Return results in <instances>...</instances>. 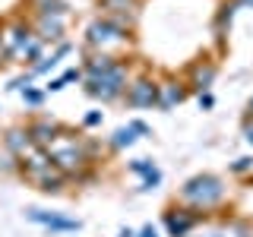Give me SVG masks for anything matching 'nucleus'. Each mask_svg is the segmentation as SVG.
Masks as SVG:
<instances>
[{
  "instance_id": "1",
  "label": "nucleus",
  "mask_w": 253,
  "mask_h": 237,
  "mask_svg": "<svg viewBox=\"0 0 253 237\" xmlns=\"http://www.w3.org/2000/svg\"><path fill=\"white\" fill-rule=\"evenodd\" d=\"M225 196H228L225 180H221L218 174L203 171V174H193V177L180 187L177 199L193 212H209V209H215V205L225 202Z\"/></svg>"
},
{
  "instance_id": "2",
  "label": "nucleus",
  "mask_w": 253,
  "mask_h": 237,
  "mask_svg": "<svg viewBox=\"0 0 253 237\" xmlns=\"http://www.w3.org/2000/svg\"><path fill=\"white\" fill-rule=\"evenodd\" d=\"M47 158L54 161V168H57L60 174H67V177H83L85 168L92 164V155L89 149L83 146V139L73 136L70 130H60L57 139L51 142V146L44 149Z\"/></svg>"
},
{
  "instance_id": "3",
  "label": "nucleus",
  "mask_w": 253,
  "mask_h": 237,
  "mask_svg": "<svg viewBox=\"0 0 253 237\" xmlns=\"http://www.w3.org/2000/svg\"><path fill=\"white\" fill-rule=\"evenodd\" d=\"M22 177L29 184H35L42 193H60L63 184H67V174H60L54 168V161L47 158L44 149H32V152L22 158Z\"/></svg>"
},
{
  "instance_id": "4",
  "label": "nucleus",
  "mask_w": 253,
  "mask_h": 237,
  "mask_svg": "<svg viewBox=\"0 0 253 237\" xmlns=\"http://www.w3.org/2000/svg\"><path fill=\"white\" fill-rule=\"evenodd\" d=\"M85 44H89L95 54H111V57H117L121 51L130 47V32L114 26L108 16H98V19H92L89 26H85Z\"/></svg>"
},
{
  "instance_id": "5",
  "label": "nucleus",
  "mask_w": 253,
  "mask_h": 237,
  "mask_svg": "<svg viewBox=\"0 0 253 237\" xmlns=\"http://www.w3.org/2000/svg\"><path fill=\"white\" fill-rule=\"evenodd\" d=\"M83 82H85V92L92 95V98H98L101 105H108V101H117V98H124V92H126V63H114L111 70H105V73H92V76H83Z\"/></svg>"
},
{
  "instance_id": "6",
  "label": "nucleus",
  "mask_w": 253,
  "mask_h": 237,
  "mask_svg": "<svg viewBox=\"0 0 253 237\" xmlns=\"http://www.w3.org/2000/svg\"><path fill=\"white\" fill-rule=\"evenodd\" d=\"M124 101L130 108H155L158 105V85H155V79L152 76H136V79H130L126 82V92H124Z\"/></svg>"
},
{
  "instance_id": "7",
  "label": "nucleus",
  "mask_w": 253,
  "mask_h": 237,
  "mask_svg": "<svg viewBox=\"0 0 253 237\" xmlns=\"http://www.w3.org/2000/svg\"><path fill=\"white\" fill-rule=\"evenodd\" d=\"M196 221H200V215H196L193 209H187V205H177V209L165 212V228H168L171 237H190L193 228H196Z\"/></svg>"
},
{
  "instance_id": "8",
  "label": "nucleus",
  "mask_w": 253,
  "mask_h": 237,
  "mask_svg": "<svg viewBox=\"0 0 253 237\" xmlns=\"http://www.w3.org/2000/svg\"><path fill=\"white\" fill-rule=\"evenodd\" d=\"M42 57H44V41L35 35V32H29V35L22 38V41L16 44L10 54H6V60H16V63H32V67H35V60H42Z\"/></svg>"
},
{
  "instance_id": "9",
  "label": "nucleus",
  "mask_w": 253,
  "mask_h": 237,
  "mask_svg": "<svg viewBox=\"0 0 253 237\" xmlns=\"http://www.w3.org/2000/svg\"><path fill=\"white\" fill-rule=\"evenodd\" d=\"M26 130L32 136V146H35V149H47L54 139H57V133L63 130V126L57 120H51V117H38V120H32Z\"/></svg>"
},
{
  "instance_id": "10",
  "label": "nucleus",
  "mask_w": 253,
  "mask_h": 237,
  "mask_svg": "<svg viewBox=\"0 0 253 237\" xmlns=\"http://www.w3.org/2000/svg\"><path fill=\"white\" fill-rule=\"evenodd\" d=\"M29 221L35 225H44L51 231H79V218H67V215H57V212H44V209H29L26 212Z\"/></svg>"
},
{
  "instance_id": "11",
  "label": "nucleus",
  "mask_w": 253,
  "mask_h": 237,
  "mask_svg": "<svg viewBox=\"0 0 253 237\" xmlns=\"http://www.w3.org/2000/svg\"><path fill=\"white\" fill-rule=\"evenodd\" d=\"M158 105L155 108H162V111H171L174 105H180V101L187 98V85L184 82H177V79H158Z\"/></svg>"
},
{
  "instance_id": "12",
  "label": "nucleus",
  "mask_w": 253,
  "mask_h": 237,
  "mask_svg": "<svg viewBox=\"0 0 253 237\" xmlns=\"http://www.w3.org/2000/svg\"><path fill=\"white\" fill-rule=\"evenodd\" d=\"M67 16H35V35L42 41H63Z\"/></svg>"
},
{
  "instance_id": "13",
  "label": "nucleus",
  "mask_w": 253,
  "mask_h": 237,
  "mask_svg": "<svg viewBox=\"0 0 253 237\" xmlns=\"http://www.w3.org/2000/svg\"><path fill=\"white\" fill-rule=\"evenodd\" d=\"M215 73H218V67L212 60H196L190 67V85L196 92H209V85L215 82Z\"/></svg>"
},
{
  "instance_id": "14",
  "label": "nucleus",
  "mask_w": 253,
  "mask_h": 237,
  "mask_svg": "<svg viewBox=\"0 0 253 237\" xmlns=\"http://www.w3.org/2000/svg\"><path fill=\"white\" fill-rule=\"evenodd\" d=\"M3 142H6V152H10L13 158H26L32 149H35V146H32L29 130H22V126H13V130H6Z\"/></svg>"
},
{
  "instance_id": "15",
  "label": "nucleus",
  "mask_w": 253,
  "mask_h": 237,
  "mask_svg": "<svg viewBox=\"0 0 253 237\" xmlns=\"http://www.w3.org/2000/svg\"><path fill=\"white\" fill-rule=\"evenodd\" d=\"M29 32H32V29L26 26V22H19V19H16V22H10V26H3V29H0V38H3V51L10 54L13 47H16V44L22 41V38L29 35Z\"/></svg>"
},
{
  "instance_id": "16",
  "label": "nucleus",
  "mask_w": 253,
  "mask_h": 237,
  "mask_svg": "<svg viewBox=\"0 0 253 237\" xmlns=\"http://www.w3.org/2000/svg\"><path fill=\"white\" fill-rule=\"evenodd\" d=\"M234 10H237L234 0H225V3L218 6V13H215V38H218V44H225V35H228V29H231Z\"/></svg>"
},
{
  "instance_id": "17",
  "label": "nucleus",
  "mask_w": 253,
  "mask_h": 237,
  "mask_svg": "<svg viewBox=\"0 0 253 237\" xmlns=\"http://www.w3.org/2000/svg\"><path fill=\"white\" fill-rule=\"evenodd\" d=\"M35 16H67V3L63 0H29Z\"/></svg>"
},
{
  "instance_id": "18",
  "label": "nucleus",
  "mask_w": 253,
  "mask_h": 237,
  "mask_svg": "<svg viewBox=\"0 0 253 237\" xmlns=\"http://www.w3.org/2000/svg\"><path fill=\"white\" fill-rule=\"evenodd\" d=\"M136 139H139V136L130 130V123H126V126H121V130H114V136H111V146H114V149H130Z\"/></svg>"
},
{
  "instance_id": "19",
  "label": "nucleus",
  "mask_w": 253,
  "mask_h": 237,
  "mask_svg": "<svg viewBox=\"0 0 253 237\" xmlns=\"http://www.w3.org/2000/svg\"><path fill=\"white\" fill-rule=\"evenodd\" d=\"M130 171L139 174V177H149V174L155 171V161H152V158H133V161H130Z\"/></svg>"
},
{
  "instance_id": "20",
  "label": "nucleus",
  "mask_w": 253,
  "mask_h": 237,
  "mask_svg": "<svg viewBox=\"0 0 253 237\" xmlns=\"http://www.w3.org/2000/svg\"><path fill=\"white\" fill-rule=\"evenodd\" d=\"M231 174H237V177H244V174H253V155L237 158V161L231 164Z\"/></svg>"
},
{
  "instance_id": "21",
  "label": "nucleus",
  "mask_w": 253,
  "mask_h": 237,
  "mask_svg": "<svg viewBox=\"0 0 253 237\" xmlns=\"http://www.w3.org/2000/svg\"><path fill=\"white\" fill-rule=\"evenodd\" d=\"M22 98H26V105L38 108V105L44 101V92H42V89H32V85H29V89H22Z\"/></svg>"
},
{
  "instance_id": "22",
  "label": "nucleus",
  "mask_w": 253,
  "mask_h": 237,
  "mask_svg": "<svg viewBox=\"0 0 253 237\" xmlns=\"http://www.w3.org/2000/svg\"><path fill=\"white\" fill-rule=\"evenodd\" d=\"M158 184H162V171H152V174H149V177H142V190H155Z\"/></svg>"
},
{
  "instance_id": "23",
  "label": "nucleus",
  "mask_w": 253,
  "mask_h": 237,
  "mask_svg": "<svg viewBox=\"0 0 253 237\" xmlns=\"http://www.w3.org/2000/svg\"><path fill=\"white\" fill-rule=\"evenodd\" d=\"M101 120H105V114H101V111H89V114L83 117V126H101Z\"/></svg>"
},
{
  "instance_id": "24",
  "label": "nucleus",
  "mask_w": 253,
  "mask_h": 237,
  "mask_svg": "<svg viewBox=\"0 0 253 237\" xmlns=\"http://www.w3.org/2000/svg\"><path fill=\"white\" fill-rule=\"evenodd\" d=\"M130 130L136 133V136H152V130H149V123H142V120H130Z\"/></svg>"
},
{
  "instance_id": "25",
  "label": "nucleus",
  "mask_w": 253,
  "mask_h": 237,
  "mask_svg": "<svg viewBox=\"0 0 253 237\" xmlns=\"http://www.w3.org/2000/svg\"><path fill=\"white\" fill-rule=\"evenodd\" d=\"M79 79H83V70H67V73L60 76V82L67 85V82H79Z\"/></svg>"
},
{
  "instance_id": "26",
  "label": "nucleus",
  "mask_w": 253,
  "mask_h": 237,
  "mask_svg": "<svg viewBox=\"0 0 253 237\" xmlns=\"http://www.w3.org/2000/svg\"><path fill=\"white\" fill-rule=\"evenodd\" d=\"M212 105H215L212 92H200V108H203V111H212Z\"/></svg>"
},
{
  "instance_id": "27",
  "label": "nucleus",
  "mask_w": 253,
  "mask_h": 237,
  "mask_svg": "<svg viewBox=\"0 0 253 237\" xmlns=\"http://www.w3.org/2000/svg\"><path fill=\"white\" fill-rule=\"evenodd\" d=\"M244 139L253 146V117H247V120H244Z\"/></svg>"
},
{
  "instance_id": "28",
  "label": "nucleus",
  "mask_w": 253,
  "mask_h": 237,
  "mask_svg": "<svg viewBox=\"0 0 253 237\" xmlns=\"http://www.w3.org/2000/svg\"><path fill=\"white\" fill-rule=\"evenodd\" d=\"M136 237H158V231H155V225H146L136 231Z\"/></svg>"
},
{
  "instance_id": "29",
  "label": "nucleus",
  "mask_w": 253,
  "mask_h": 237,
  "mask_svg": "<svg viewBox=\"0 0 253 237\" xmlns=\"http://www.w3.org/2000/svg\"><path fill=\"white\" fill-rule=\"evenodd\" d=\"M60 89H63V82H60V79H51V82L44 85V92H60Z\"/></svg>"
},
{
  "instance_id": "30",
  "label": "nucleus",
  "mask_w": 253,
  "mask_h": 237,
  "mask_svg": "<svg viewBox=\"0 0 253 237\" xmlns=\"http://www.w3.org/2000/svg\"><path fill=\"white\" fill-rule=\"evenodd\" d=\"M237 6H247V10H253V0H234Z\"/></svg>"
},
{
  "instance_id": "31",
  "label": "nucleus",
  "mask_w": 253,
  "mask_h": 237,
  "mask_svg": "<svg viewBox=\"0 0 253 237\" xmlns=\"http://www.w3.org/2000/svg\"><path fill=\"white\" fill-rule=\"evenodd\" d=\"M6 60V51H3V38H0V63Z\"/></svg>"
},
{
  "instance_id": "32",
  "label": "nucleus",
  "mask_w": 253,
  "mask_h": 237,
  "mask_svg": "<svg viewBox=\"0 0 253 237\" xmlns=\"http://www.w3.org/2000/svg\"><path fill=\"white\" fill-rule=\"evenodd\" d=\"M250 117H253V98H250Z\"/></svg>"
},
{
  "instance_id": "33",
  "label": "nucleus",
  "mask_w": 253,
  "mask_h": 237,
  "mask_svg": "<svg viewBox=\"0 0 253 237\" xmlns=\"http://www.w3.org/2000/svg\"><path fill=\"white\" fill-rule=\"evenodd\" d=\"M206 237H221V234H206Z\"/></svg>"
}]
</instances>
